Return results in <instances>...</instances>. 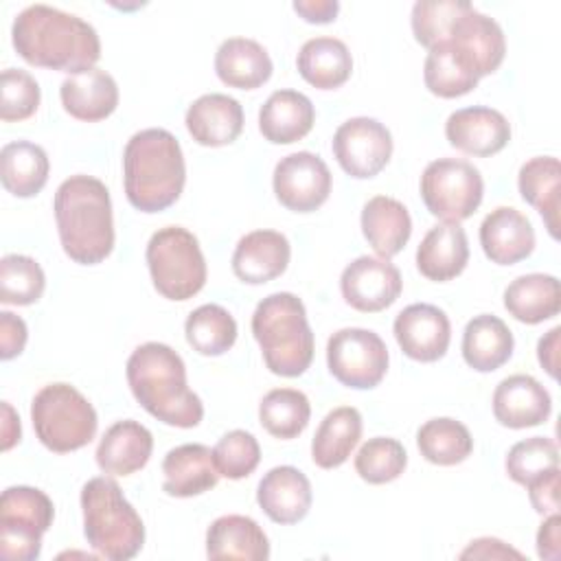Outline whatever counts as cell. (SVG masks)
Returning a JSON list of instances; mask_svg holds the SVG:
<instances>
[{
	"label": "cell",
	"instance_id": "6da1fadb",
	"mask_svg": "<svg viewBox=\"0 0 561 561\" xmlns=\"http://www.w3.org/2000/svg\"><path fill=\"white\" fill-rule=\"evenodd\" d=\"M11 42L26 64L68 75L90 70L101 59V39L94 26L48 4L22 9L13 20Z\"/></svg>",
	"mask_w": 561,
	"mask_h": 561
},
{
	"label": "cell",
	"instance_id": "7a4b0ae2",
	"mask_svg": "<svg viewBox=\"0 0 561 561\" xmlns=\"http://www.w3.org/2000/svg\"><path fill=\"white\" fill-rule=\"evenodd\" d=\"M127 383L134 399L158 421L195 427L204 419L202 399L186 383L182 357L162 342H145L127 359Z\"/></svg>",
	"mask_w": 561,
	"mask_h": 561
},
{
	"label": "cell",
	"instance_id": "3957f363",
	"mask_svg": "<svg viewBox=\"0 0 561 561\" xmlns=\"http://www.w3.org/2000/svg\"><path fill=\"white\" fill-rule=\"evenodd\" d=\"M55 221L66 256L96 265L114 250V217L107 186L92 175H70L57 186Z\"/></svg>",
	"mask_w": 561,
	"mask_h": 561
},
{
	"label": "cell",
	"instance_id": "277c9868",
	"mask_svg": "<svg viewBox=\"0 0 561 561\" xmlns=\"http://www.w3.org/2000/svg\"><path fill=\"white\" fill-rule=\"evenodd\" d=\"M186 182V164L178 138L149 127L136 131L123 151V184L127 202L140 213H160L173 206Z\"/></svg>",
	"mask_w": 561,
	"mask_h": 561
},
{
	"label": "cell",
	"instance_id": "5b68a950",
	"mask_svg": "<svg viewBox=\"0 0 561 561\" xmlns=\"http://www.w3.org/2000/svg\"><path fill=\"white\" fill-rule=\"evenodd\" d=\"M252 335L270 373L298 377L311 366L313 331L296 294L276 291L265 296L252 313Z\"/></svg>",
	"mask_w": 561,
	"mask_h": 561
},
{
	"label": "cell",
	"instance_id": "8992f818",
	"mask_svg": "<svg viewBox=\"0 0 561 561\" xmlns=\"http://www.w3.org/2000/svg\"><path fill=\"white\" fill-rule=\"evenodd\" d=\"M81 511L83 535L99 557L127 561L142 550L145 524L110 476H99L83 484Z\"/></svg>",
	"mask_w": 561,
	"mask_h": 561
},
{
	"label": "cell",
	"instance_id": "52a82bcc",
	"mask_svg": "<svg viewBox=\"0 0 561 561\" xmlns=\"http://www.w3.org/2000/svg\"><path fill=\"white\" fill-rule=\"evenodd\" d=\"M31 421L39 443L55 451L68 454L85 447L96 434V410L70 383L44 386L31 403Z\"/></svg>",
	"mask_w": 561,
	"mask_h": 561
},
{
	"label": "cell",
	"instance_id": "ba28073f",
	"mask_svg": "<svg viewBox=\"0 0 561 561\" xmlns=\"http://www.w3.org/2000/svg\"><path fill=\"white\" fill-rule=\"evenodd\" d=\"M145 259L156 291L169 300H188L206 285V259L199 241L182 226L156 230Z\"/></svg>",
	"mask_w": 561,
	"mask_h": 561
},
{
	"label": "cell",
	"instance_id": "9c48e42d",
	"mask_svg": "<svg viewBox=\"0 0 561 561\" xmlns=\"http://www.w3.org/2000/svg\"><path fill=\"white\" fill-rule=\"evenodd\" d=\"M55 517L53 500L35 486H9L0 497V552L13 561H35L42 535Z\"/></svg>",
	"mask_w": 561,
	"mask_h": 561
},
{
	"label": "cell",
	"instance_id": "30bf717a",
	"mask_svg": "<svg viewBox=\"0 0 561 561\" xmlns=\"http://www.w3.org/2000/svg\"><path fill=\"white\" fill-rule=\"evenodd\" d=\"M482 175L469 160L438 158L432 160L421 175L425 208L447 224L469 219L482 204Z\"/></svg>",
	"mask_w": 561,
	"mask_h": 561
},
{
	"label": "cell",
	"instance_id": "8fae6325",
	"mask_svg": "<svg viewBox=\"0 0 561 561\" xmlns=\"http://www.w3.org/2000/svg\"><path fill=\"white\" fill-rule=\"evenodd\" d=\"M327 366L342 386L370 390L388 370L386 342L370 329H340L327 342Z\"/></svg>",
	"mask_w": 561,
	"mask_h": 561
},
{
	"label": "cell",
	"instance_id": "7c38bea8",
	"mask_svg": "<svg viewBox=\"0 0 561 561\" xmlns=\"http://www.w3.org/2000/svg\"><path fill=\"white\" fill-rule=\"evenodd\" d=\"M331 147L344 173L357 180H368L381 173L390 162L392 136L377 118L355 116L335 129Z\"/></svg>",
	"mask_w": 561,
	"mask_h": 561
},
{
	"label": "cell",
	"instance_id": "4fadbf2b",
	"mask_svg": "<svg viewBox=\"0 0 561 561\" xmlns=\"http://www.w3.org/2000/svg\"><path fill=\"white\" fill-rule=\"evenodd\" d=\"M331 182L327 162L311 151H296L280 158L272 175L276 199L294 213L320 208L329 199Z\"/></svg>",
	"mask_w": 561,
	"mask_h": 561
},
{
	"label": "cell",
	"instance_id": "5bb4252c",
	"mask_svg": "<svg viewBox=\"0 0 561 561\" xmlns=\"http://www.w3.org/2000/svg\"><path fill=\"white\" fill-rule=\"evenodd\" d=\"M340 289L346 305L362 313H377L388 309L401 294L403 280L399 270L381 256H357L342 276Z\"/></svg>",
	"mask_w": 561,
	"mask_h": 561
},
{
	"label": "cell",
	"instance_id": "9a60e30c",
	"mask_svg": "<svg viewBox=\"0 0 561 561\" xmlns=\"http://www.w3.org/2000/svg\"><path fill=\"white\" fill-rule=\"evenodd\" d=\"M445 42L462 57L478 79L493 75L506 55L502 26L473 7L454 22Z\"/></svg>",
	"mask_w": 561,
	"mask_h": 561
},
{
	"label": "cell",
	"instance_id": "2e32d148",
	"mask_svg": "<svg viewBox=\"0 0 561 561\" xmlns=\"http://www.w3.org/2000/svg\"><path fill=\"white\" fill-rule=\"evenodd\" d=\"M392 333L401 351L414 362L440 359L451 342V324L443 309L430 302H414L394 318Z\"/></svg>",
	"mask_w": 561,
	"mask_h": 561
},
{
	"label": "cell",
	"instance_id": "e0dca14e",
	"mask_svg": "<svg viewBox=\"0 0 561 561\" xmlns=\"http://www.w3.org/2000/svg\"><path fill=\"white\" fill-rule=\"evenodd\" d=\"M445 136L462 153L489 158L500 153L511 140V123L493 107L471 105L449 114Z\"/></svg>",
	"mask_w": 561,
	"mask_h": 561
},
{
	"label": "cell",
	"instance_id": "ac0fdd59",
	"mask_svg": "<svg viewBox=\"0 0 561 561\" xmlns=\"http://www.w3.org/2000/svg\"><path fill=\"white\" fill-rule=\"evenodd\" d=\"M550 412V392L533 375H511L495 386L493 416L504 427H535L546 423Z\"/></svg>",
	"mask_w": 561,
	"mask_h": 561
},
{
	"label": "cell",
	"instance_id": "d6986e66",
	"mask_svg": "<svg viewBox=\"0 0 561 561\" xmlns=\"http://www.w3.org/2000/svg\"><path fill=\"white\" fill-rule=\"evenodd\" d=\"M480 245L491 263L515 265L533 254L535 228L517 208L497 206L480 224Z\"/></svg>",
	"mask_w": 561,
	"mask_h": 561
},
{
	"label": "cell",
	"instance_id": "ffe728a7",
	"mask_svg": "<svg viewBox=\"0 0 561 561\" xmlns=\"http://www.w3.org/2000/svg\"><path fill=\"white\" fill-rule=\"evenodd\" d=\"M291 259V245L278 230H252L232 252V272L241 283L263 285L278 278Z\"/></svg>",
	"mask_w": 561,
	"mask_h": 561
},
{
	"label": "cell",
	"instance_id": "44dd1931",
	"mask_svg": "<svg viewBox=\"0 0 561 561\" xmlns=\"http://www.w3.org/2000/svg\"><path fill=\"white\" fill-rule=\"evenodd\" d=\"M311 500L313 493L309 478L291 465L270 469L256 486V502L261 511L276 524H296L305 519L311 508Z\"/></svg>",
	"mask_w": 561,
	"mask_h": 561
},
{
	"label": "cell",
	"instance_id": "7402d4cb",
	"mask_svg": "<svg viewBox=\"0 0 561 561\" xmlns=\"http://www.w3.org/2000/svg\"><path fill=\"white\" fill-rule=\"evenodd\" d=\"M191 138L202 147H226L243 131V107L237 99L210 92L195 99L184 116Z\"/></svg>",
	"mask_w": 561,
	"mask_h": 561
},
{
	"label": "cell",
	"instance_id": "603a6c76",
	"mask_svg": "<svg viewBox=\"0 0 561 561\" xmlns=\"http://www.w3.org/2000/svg\"><path fill=\"white\" fill-rule=\"evenodd\" d=\"M153 451L151 432L134 421H116L105 430L96 447V465L105 476H131L140 471Z\"/></svg>",
	"mask_w": 561,
	"mask_h": 561
},
{
	"label": "cell",
	"instance_id": "cb8c5ba5",
	"mask_svg": "<svg viewBox=\"0 0 561 561\" xmlns=\"http://www.w3.org/2000/svg\"><path fill=\"white\" fill-rule=\"evenodd\" d=\"M162 491L171 497H193L219 482L213 449L202 443H184L167 451L162 460Z\"/></svg>",
	"mask_w": 561,
	"mask_h": 561
},
{
	"label": "cell",
	"instance_id": "d4e9b609",
	"mask_svg": "<svg viewBox=\"0 0 561 561\" xmlns=\"http://www.w3.org/2000/svg\"><path fill=\"white\" fill-rule=\"evenodd\" d=\"M64 110L85 123L107 118L118 105V85L103 68H90L79 75H68L59 88Z\"/></svg>",
	"mask_w": 561,
	"mask_h": 561
},
{
	"label": "cell",
	"instance_id": "484cf974",
	"mask_svg": "<svg viewBox=\"0 0 561 561\" xmlns=\"http://www.w3.org/2000/svg\"><path fill=\"white\" fill-rule=\"evenodd\" d=\"M469 263V241L460 224H436L416 248L419 272L434 283H445L462 274Z\"/></svg>",
	"mask_w": 561,
	"mask_h": 561
},
{
	"label": "cell",
	"instance_id": "4316f807",
	"mask_svg": "<svg viewBox=\"0 0 561 561\" xmlns=\"http://www.w3.org/2000/svg\"><path fill=\"white\" fill-rule=\"evenodd\" d=\"M313 123V103L298 90H276L259 110V129L274 145H291L305 138Z\"/></svg>",
	"mask_w": 561,
	"mask_h": 561
},
{
	"label": "cell",
	"instance_id": "83f0119b",
	"mask_svg": "<svg viewBox=\"0 0 561 561\" xmlns=\"http://www.w3.org/2000/svg\"><path fill=\"white\" fill-rule=\"evenodd\" d=\"M208 559L265 561L270 541L263 528L248 515H221L206 530Z\"/></svg>",
	"mask_w": 561,
	"mask_h": 561
},
{
	"label": "cell",
	"instance_id": "f1b7e54d",
	"mask_svg": "<svg viewBox=\"0 0 561 561\" xmlns=\"http://www.w3.org/2000/svg\"><path fill=\"white\" fill-rule=\"evenodd\" d=\"M272 70L270 53L250 37H228L215 53V72L228 88H261L272 77Z\"/></svg>",
	"mask_w": 561,
	"mask_h": 561
},
{
	"label": "cell",
	"instance_id": "f546056e",
	"mask_svg": "<svg viewBox=\"0 0 561 561\" xmlns=\"http://www.w3.org/2000/svg\"><path fill=\"white\" fill-rule=\"evenodd\" d=\"M362 232L377 256L390 259L410 241L412 219L399 199L375 195L362 208Z\"/></svg>",
	"mask_w": 561,
	"mask_h": 561
},
{
	"label": "cell",
	"instance_id": "4dcf8cb0",
	"mask_svg": "<svg viewBox=\"0 0 561 561\" xmlns=\"http://www.w3.org/2000/svg\"><path fill=\"white\" fill-rule=\"evenodd\" d=\"M513 333L506 322L491 313L471 318L462 333V357L478 373H493L513 355Z\"/></svg>",
	"mask_w": 561,
	"mask_h": 561
},
{
	"label": "cell",
	"instance_id": "1f68e13d",
	"mask_svg": "<svg viewBox=\"0 0 561 561\" xmlns=\"http://www.w3.org/2000/svg\"><path fill=\"white\" fill-rule=\"evenodd\" d=\"M300 77L318 90H335L351 79L353 57L348 46L337 37H311L296 57Z\"/></svg>",
	"mask_w": 561,
	"mask_h": 561
},
{
	"label": "cell",
	"instance_id": "d6a6232c",
	"mask_svg": "<svg viewBox=\"0 0 561 561\" xmlns=\"http://www.w3.org/2000/svg\"><path fill=\"white\" fill-rule=\"evenodd\" d=\"M506 311L524 322L539 324L561 311V285L552 274H524L504 289Z\"/></svg>",
	"mask_w": 561,
	"mask_h": 561
},
{
	"label": "cell",
	"instance_id": "836d02e7",
	"mask_svg": "<svg viewBox=\"0 0 561 561\" xmlns=\"http://www.w3.org/2000/svg\"><path fill=\"white\" fill-rule=\"evenodd\" d=\"M362 438V414L353 405L331 410L311 440V460L320 469H335L348 460Z\"/></svg>",
	"mask_w": 561,
	"mask_h": 561
},
{
	"label": "cell",
	"instance_id": "e575fe53",
	"mask_svg": "<svg viewBox=\"0 0 561 561\" xmlns=\"http://www.w3.org/2000/svg\"><path fill=\"white\" fill-rule=\"evenodd\" d=\"M517 186L524 197L543 219L552 239H559V186L561 164L554 156H537L522 164Z\"/></svg>",
	"mask_w": 561,
	"mask_h": 561
},
{
	"label": "cell",
	"instance_id": "d590c367",
	"mask_svg": "<svg viewBox=\"0 0 561 561\" xmlns=\"http://www.w3.org/2000/svg\"><path fill=\"white\" fill-rule=\"evenodd\" d=\"M50 162L46 151L31 140H15L0 151L2 186L15 197H33L48 182Z\"/></svg>",
	"mask_w": 561,
	"mask_h": 561
},
{
	"label": "cell",
	"instance_id": "8d00e7d4",
	"mask_svg": "<svg viewBox=\"0 0 561 561\" xmlns=\"http://www.w3.org/2000/svg\"><path fill=\"white\" fill-rule=\"evenodd\" d=\"M421 456L438 467H454L465 462L473 451V438L465 423L438 416L425 421L416 432Z\"/></svg>",
	"mask_w": 561,
	"mask_h": 561
},
{
	"label": "cell",
	"instance_id": "74e56055",
	"mask_svg": "<svg viewBox=\"0 0 561 561\" xmlns=\"http://www.w3.org/2000/svg\"><path fill=\"white\" fill-rule=\"evenodd\" d=\"M311 419V403L296 388H274L259 403V421L267 434L291 440L305 432Z\"/></svg>",
	"mask_w": 561,
	"mask_h": 561
},
{
	"label": "cell",
	"instance_id": "f35d334b",
	"mask_svg": "<svg viewBox=\"0 0 561 561\" xmlns=\"http://www.w3.org/2000/svg\"><path fill=\"white\" fill-rule=\"evenodd\" d=\"M186 342L206 357L224 355L237 342V322L228 309L208 302L193 309L184 322Z\"/></svg>",
	"mask_w": 561,
	"mask_h": 561
},
{
	"label": "cell",
	"instance_id": "ab89813d",
	"mask_svg": "<svg viewBox=\"0 0 561 561\" xmlns=\"http://www.w3.org/2000/svg\"><path fill=\"white\" fill-rule=\"evenodd\" d=\"M423 81L432 94L440 99H456L469 94L480 79L462 61V57L447 42H443L427 50Z\"/></svg>",
	"mask_w": 561,
	"mask_h": 561
},
{
	"label": "cell",
	"instance_id": "60d3db41",
	"mask_svg": "<svg viewBox=\"0 0 561 561\" xmlns=\"http://www.w3.org/2000/svg\"><path fill=\"white\" fill-rule=\"evenodd\" d=\"M46 276L42 265L26 254H4L0 261V302L33 305L42 298Z\"/></svg>",
	"mask_w": 561,
	"mask_h": 561
},
{
	"label": "cell",
	"instance_id": "b9f144b4",
	"mask_svg": "<svg viewBox=\"0 0 561 561\" xmlns=\"http://www.w3.org/2000/svg\"><path fill=\"white\" fill-rule=\"evenodd\" d=\"M355 471L368 484H388L397 480L408 465L405 447L390 436L368 438L355 454Z\"/></svg>",
	"mask_w": 561,
	"mask_h": 561
},
{
	"label": "cell",
	"instance_id": "7bdbcfd3",
	"mask_svg": "<svg viewBox=\"0 0 561 561\" xmlns=\"http://www.w3.org/2000/svg\"><path fill=\"white\" fill-rule=\"evenodd\" d=\"M471 2L465 0H419L412 7V33L414 39L427 50L447 39L454 22L471 9Z\"/></svg>",
	"mask_w": 561,
	"mask_h": 561
},
{
	"label": "cell",
	"instance_id": "ee69618b",
	"mask_svg": "<svg viewBox=\"0 0 561 561\" xmlns=\"http://www.w3.org/2000/svg\"><path fill=\"white\" fill-rule=\"evenodd\" d=\"M504 467L513 482L526 486L530 480L559 467L557 443L546 436L524 438L508 449Z\"/></svg>",
	"mask_w": 561,
	"mask_h": 561
},
{
	"label": "cell",
	"instance_id": "f6af8a7d",
	"mask_svg": "<svg viewBox=\"0 0 561 561\" xmlns=\"http://www.w3.org/2000/svg\"><path fill=\"white\" fill-rule=\"evenodd\" d=\"M213 458L219 476L228 480L248 478L261 462L259 440L245 430H232L224 434L213 447Z\"/></svg>",
	"mask_w": 561,
	"mask_h": 561
},
{
	"label": "cell",
	"instance_id": "bcb514c9",
	"mask_svg": "<svg viewBox=\"0 0 561 561\" xmlns=\"http://www.w3.org/2000/svg\"><path fill=\"white\" fill-rule=\"evenodd\" d=\"M39 85L31 72L22 68H7L0 77V118L24 121L39 107Z\"/></svg>",
	"mask_w": 561,
	"mask_h": 561
},
{
	"label": "cell",
	"instance_id": "7dc6e473",
	"mask_svg": "<svg viewBox=\"0 0 561 561\" xmlns=\"http://www.w3.org/2000/svg\"><path fill=\"white\" fill-rule=\"evenodd\" d=\"M526 489H528L530 504L537 513L550 515L559 511V467L530 480Z\"/></svg>",
	"mask_w": 561,
	"mask_h": 561
},
{
	"label": "cell",
	"instance_id": "c3c4849f",
	"mask_svg": "<svg viewBox=\"0 0 561 561\" xmlns=\"http://www.w3.org/2000/svg\"><path fill=\"white\" fill-rule=\"evenodd\" d=\"M26 337V322L11 311H0V357L4 362L13 359L24 351Z\"/></svg>",
	"mask_w": 561,
	"mask_h": 561
},
{
	"label": "cell",
	"instance_id": "681fc988",
	"mask_svg": "<svg viewBox=\"0 0 561 561\" xmlns=\"http://www.w3.org/2000/svg\"><path fill=\"white\" fill-rule=\"evenodd\" d=\"M508 557H515V559H522V552L511 548L508 543L495 539V537H480V539H473L462 552H460V559H508Z\"/></svg>",
	"mask_w": 561,
	"mask_h": 561
},
{
	"label": "cell",
	"instance_id": "f907efd6",
	"mask_svg": "<svg viewBox=\"0 0 561 561\" xmlns=\"http://www.w3.org/2000/svg\"><path fill=\"white\" fill-rule=\"evenodd\" d=\"M294 11L309 24H329L340 11L337 0H296Z\"/></svg>",
	"mask_w": 561,
	"mask_h": 561
},
{
	"label": "cell",
	"instance_id": "816d5d0a",
	"mask_svg": "<svg viewBox=\"0 0 561 561\" xmlns=\"http://www.w3.org/2000/svg\"><path fill=\"white\" fill-rule=\"evenodd\" d=\"M561 517L559 513H550L548 519L537 530V554L541 559L557 561L559 559V543H561Z\"/></svg>",
	"mask_w": 561,
	"mask_h": 561
},
{
	"label": "cell",
	"instance_id": "f5cc1de1",
	"mask_svg": "<svg viewBox=\"0 0 561 561\" xmlns=\"http://www.w3.org/2000/svg\"><path fill=\"white\" fill-rule=\"evenodd\" d=\"M559 337H561V327H554L537 344V359L552 379H557L559 375Z\"/></svg>",
	"mask_w": 561,
	"mask_h": 561
},
{
	"label": "cell",
	"instance_id": "db71d44e",
	"mask_svg": "<svg viewBox=\"0 0 561 561\" xmlns=\"http://www.w3.org/2000/svg\"><path fill=\"white\" fill-rule=\"evenodd\" d=\"M22 436V427H20V419L13 412V408L2 401V449L9 451L15 443H20Z\"/></svg>",
	"mask_w": 561,
	"mask_h": 561
}]
</instances>
